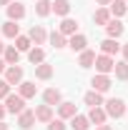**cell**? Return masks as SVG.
<instances>
[{
	"instance_id": "cell-1",
	"label": "cell",
	"mask_w": 128,
	"mask_h": 130,
	"mask_svg": "<svg viewBox=\"0 0 128 130\" xmlns=\"http://www.w3.org/2000/svg\"><path fill=\"white\" fill-rule=\"evenodd\" d=\"M103 105H106V108H103L106 115H111V118H123V115H126V103H123L121 98H111V100L103 103Z\"/></svg>"
},
{
	"instance_id": "cell-2",
	"label": "cell",
	"mask_w": 128,
	"mask_h": 130,
	"mask_svg": "<svg viewBox=\"0 0 128 130\" xmlns=\"http://www.w3.org/2000/svg\"><path fill=\"white\" fill-rule=\"evenodd\" d=\"M5 110H8V113H23V110H25V100H23V98L20 95H13V93H8V98H5Z\"/></svg>"
},
{
	"instance_id": "cell-3",
	"label": "cell",
	"mask_w": 128,
	"mask_h": 130,
	"mask_svg": "<svg viewBox=\"0 0 128 130\" xmlns=\"http://www.w3.org/2000/svg\"><path fill=\"white\" fill-rule=\"evenodd\" d=\"M96 70L100 73V75H108V73H113V65H116V60H113L111 55H96Z\"/></svg>"
},
{
	"instance_id": "cell-4",
	"label": "cell",
	"mask_w": 128,
	"mask_h": 130,
	"mask_svg": "<svg viewBox=\"0 0 128 130\" xmlns=\"http://www.w3.org/2000/svg\"><path fill=\"white\" fill-rule=\"evenodd\" d=\"M3 80L8 83V85H20V83H23V68H18V65H8Z\"/></svg>"
},
{
	"instance_id": "cell-5",
	"label": "cell",
	"mask_w": 128,
	"mask_h": 130,
	"mask_svg": "<svg viewBox=\"0 0 128 130\" xmlns=\"http://www.w3.org/2000/svg\"><path fill=\"white\" fill-rule=\"evenodd\" d=\"M5 10H8V20H23L25 18V5L23 3H18V0H13L10 5H5Z\"/></svg>"
},
{
	"instance_id": "cell-6",
	"label": "cell",
	"mask_w": 128,
	"mask_h": 130,
	"mask_svg": "<svg viewBox=\"0 0 128 130\" xmlns=\"http://www.w3.org/2000/svg\"><path fill=\"white\" fill-rule=\"evenodd\" d=\"M106 32H108V38H116V40H118V38L126 32V25H123L118 18H116V20H108V23H106Z\"/></svg>"
},
{
	"instance_id": "cell-7",
	"label": "cell",
	"mask_w": 128,
	"mask_h": 130,
	"mask_svg": "<svg viewBox=\"0 0 128 130\" xmlns=\"http://www.w3.org/2000/svg\"><path fill=\"white\" fill-rule=\"evenodd\" d=\"M28 38H30V43H35V45H43V43L48 40V32H45L43 25H33L30 32H28Z\"/></svg>"
},
{
	"instance_id": "cell-8",
	"label": "cell",
	"mask_w": 128,
	"mask_h": 130,
	"mask_svg": "<svg viewBox=\"0 0 128 130\" xmlns=\"http://www.w3.org/2000/svg\"><path fill=\"white\" fill-rule=\"evenodd\" d=\"M58 32L65 35V38H68V35H75V32H78V20H73V18H63V23L58 25Z\"/></svg>"
},
{
	"instance_id": "cell-9",
	"label": "cell",
	"mask_w": 128,
	"mask_h": 130,
	"mask_svg": "<svg viewBox=\"0 0 128 130\" xmlns=\"http://www.w3.org/2000/svg\"><path fill=\"white\" fill-rule=\"evenodd\" d=\"M85 45H88V40H85V35H80V32H75V35H70V38H68V48L75 50V53H83Z\"/></svg>"
},
{
	"instance_id": "cell-10",
	"label": "cell",
	"mask_w": 128,
	"mask_h": 130,
	"mask_svg": "<svg viewBox=\"0 0 128 130\" xmlns=\"http://www.w3.org/2000/svg\"><path fill=\"white\" fill-rule=\"evenodd\" d=\"M18 95L23 98V100H28V98H35V93H38V85L35 83H30V80H23L20 85H18Z\"/></svg>"
},
{
	"instance_id": "cell-11",
	"label": "cell",
	"mask_w": 128,
	"mask_h": 130,
	"mask_svg": "<svg viewBox=\"0 0 128 130\" xmlns=\"http://www.w3.org/2000/svg\"><path fill=\"white\" fill-rule=\"evenodd\" d=\"M43 100H45V105L53 108V105H60V103H63V95H60L58 88H48V90L43 93Z\"/></svg>"
},
{
	"instance_id": "cell-12",
	"label": "cell",
	"mask_w": 128,
	"mask_h": 130,
	"mask_svg": "<svg viewBox=\"0 0 128 130\" xmlns=\"http://www.w3.org/2000/svg\"><path fill=\"white\" fill-rule=\"evenodd\" d=\"M91 85H93V90H96V93H106L113 83H111V78H108V75H100V73H98L96 78L91 80Z\"/></svg>"
},
{
	"instance_id": "cell-13",
	"label": "cell",
	"mask_w": 128,
	"mask_h": 130,
	"mask_svg": "<svg viewBox=\"0 0 128 130\" xmlns=\"http://www.w3.org/2000/svg\"><path fill=\"white\" fill-rule=\"evenodd\" d=\"M33 125H35V113H33V110H23V113L18 115V128L30 130Z\"/></svg>"
},
{
	"instance_id": "cell-14",
	"label": "cell",
	"mask_w": 128,
	"mask_h": 130,
	"mask_svg": "<svg viewBox=\"0 0 128 130\" xmlns=\"http://www.w3.org/2000/svg\"><path fill=\"white\" fill-rule=\"evenodd\" d=\"M50 13L65 18L68 13H70V0H53V3H50Z\"/></svg>"
},
{
	"instance_id": "cell-15",
	"label": "cell",
	"mask_w": 128,
	"mask_h": 130,
	"mask_svg": "<svg viewBox=\"0 0 128 130\" xmlns=\"http://www.w3.org/2000/svg\"><path fill=\"white\" fill-rule=\"evenodd\" d=\"M3 60H5V65H18V60H20V50H18L15 45H8V48L3 50Z\"/></svg>"
},
{
	"instance_id": "cell-16",
	"label": "cell",
	"mask_w": 128,
	"mask_h": 130,
	"mask_svg": "<svg viewBox=\"0 0 128 130\" xmlns=\"http://www.w3.org/2000/svg\"><path fill=\"white\" fill-rule=\"evenodd\" d=\"M100 50H103V55H116V53L121 50V43H118L116 38H106V40L100 43Z\"/></svg>"
},
{
	"instance_id": "cell-17",
	"label": "cell",
	"mask_w": 128,
	"mask_h": 130,
	"mask_svg": "<svg viewBox=\"0 0 128 130\" xmlns=\"http://www.w3.org/2000/svg\"><path fill=\"white\" fill-rule=\"evenodd\" d=\"M35 113V120H40V123H50L53 120V108L50 105H40L38 110H33Z\"/></svg>"
},
{
	"instance_id": "cell-18",
	"label": "cell",
	"mask_w": 128,
	"mask_h": 130,
	"mask_svg": "<svg viewBox=\"0 0 128 130\" xmlns=\"http://www.w3.org/2000/svg\"><path fill=\"white\" fill-rule=\"evenodd\" d=\"M85 118H88L91 123H96V125H103L108 115H106V110H103V108H91V113L85 115Z\"/></svg>"
},
{
	"instance_id": "cell-19",
	"label": "cell",
	"mask_w": 128,
	"mask_h": 130,
	"mask_svg": "<svg viewBox=\"0 0 128 130\" xmlns=\"http://www.w3.org/2000/svg\"><path fill=\"white\" fill-rule=\"evenodd\" d=\"M35 78H38V80H50V78H53V65L40 63L35 68Z\"/></svg>"
},
{
	"instance_id": "cell-20",
	"label": "cell",
	"mask_w": 128,
	"mask_h": 130,
	"mask_svg": "<svg viewBox=\"0 0 128 130\" xmlns=\"http://www.w3.org/2000/svg\"><path fill=\"white\" fill-rule=\"evenodd\" d=\"M85 105H91V108H100L103 105V93H96V90H91V93H85Z\"/></svg>"
},
{
	"instance_id": "cell-21",
	"label": "cell",
	"mask_w": 128,
	"mask_h": 130,
	"mask_svg": "<svg viewBox=\"0 0 128 130\" xmlns=\"http://www.w3.org/2000/svg\"><path fill=\"white\" fill-rule=\"evenodd\" d=\"M88 125H91V120H88V118H85V115H73V118H70V128L73 130H88Z\"/></svg>"
},
{
	"instance_id": "cell-22",
	"label": "cell",
	"mask_w": 128,
	"mask_h": 130,
	"mask_svg": "<svg viewBox=\"0 0 128 130\" xmlns=\"http://www.w3.org/2000/svg\"><path fill=\"white\" fill-rule=\"evenodd\" d=\"M93 63H96V53L85 48L83 53H80V58H78V65H80V68H91Z\"/></svg>"
},
{
	"instance_id": "cell-23",
	"label": "cell",
	"mask_w": 128,
	"mask_h": 130,
	"mask_svg": "<svg viewBox=\"0 0 128 130\" xmlns=\"http://www.w3.org/2000/svg\"><path fill=\"white\" fill-rule=\"evenodd\" d=\"M28 60H30L33 65L45 63V50H43V48H33V50H28Z\"/></svg>"
},
{
	"instance_id": "cell-24",
	"label": "cell",
	"mask_w": 128,
	"mask_h": 130,
	"mask_svg": "<svg viewBox=\"0 0 128 130\" xmlns=\"http://www.w3.org/2000/svg\"><path fill=\"white\" fill-rule=\"evenodd\" d=\"M58 115H60V120L73 118V115H75V103H60V105H58Z\"/></svg>"
},
{
	"instance_id": "cell-25",
	"label": "cell",
	"mask_w": 128,
	"mask_h": 130,
	"mask_svg": "<svg viewBox=\"0 0 128 130\" xmlns=\"http://www.w3.org/2000/svg\"><path fill=\"white\" fill-rule=\"evenodd\" d=\"M3 35H5V38H13V40H15L18 35H20V28H18L13 20H8V23L3 25Z\"/></svg>"
},
{
	"instance_id": "cell-26",
	"label": "cell",
	"mask_w": 128,
	"mask_h": 130,
	"mask_svg": "<svg viewBox=\"0 0 128 130\" xmlns=\"http://www.w3.org/2000/svg\"><path fill=\"white\" fill-rule=\"evenodd\" d=\"M50 45H53V48H65V45H68V38L60 35L58 30H53L50 32Z\"/></svg>"
},
{
	"instance_id": "cell-27",
	"label": "cell",
	"mask_w": 128,
	"mask_h": 130,
	"mask_svg": "<svg viewBox=\"0 0 128 130\" xmlns=\"http://www.w3.org/2000/svg\"><path fill=\"white\" fill-rule=\"evenodd\" d=\"M113 73H116L118 80H128V63L126 60H123V63H116L113 65Z\"/></svg>"
},
{
	"instance_id": "cell-28",
	"label": "cell",
	"mask_w": 128,
	"mask_h": 130,
	"mask_svg": "<svg viewBox=\"0 0 128 130\" xmlns=\"http://www.w3.org/2000/svg\"><path fill=\"white\" fill-rule=\"evenodd\" d=\"M126 3H123V0H111V13L116 18H121V15H126Z\"/></svg>"
},
{
	"instance_id": "cell-29",
	"label": "cell",
	"mask_w": 128,
	"mask_h": 130,
	"mask_svg": "<svg viewBox=\"0 0 128 130\" xmlns=\"http://www.w3.org/2000/svg\"><path fill=\"white\" fill-rule=\"evenodd\" d=\"M35 15H40V18L50 15V0H38L35 3Z\"/></svg>"
},
{
	"instance_id": "cell-30",
	"label": "cell",
	"mask_w": 128,
	"mask_h": 130,
	"mask_svg": "<svg viewBox=\"0 0 128 130\" xmlns=\"http://www.w3.org/2000/svg\"><path fill=\"white\" fill-rule=\"evenodd\" d=\"M30 45H33V43H30V38H28V35H18V38H15V48L20 50V53L30 50Z\"/></svg>"
},
{
	"instance_id": "cell-31",
	"label": "cell",
	"mask_w": 128,
	"mask_h": 130,
	"mask_svg": "<svg viewBox=\"0 0 128 130\" xmlns=\"http://www.w3.org/2000/svg\"><path fill=\"white\" fill-rule=\"evenodd\" d=\"M93 20H96L98 25H106V23L111 20V10H106V8H100V10H96V15H93Z\"/></svg>"
},
{
	"instance_id": "cell-32",
	"label": "cell",
	"mask_w": 128,
	"mask_h": 130,
	"mask_svg": "<svg viewBox=\"0 0 128 130\" xmlns=\"http://www.w3.org/2000/svg\"><path fill=\"white\" fill-rule=\"evenodd\" d=\"M48 130H65V123L58 118V120H50L48 123Z\"/></svg>"
},
{
	"instance_id": "cell-33",
	"label": "cell",
	"mask_w": 128,
	"mask_h": 130,
	"mask_svg": "<svg viewBox=\"0 0 128 130\" xmlns=\"http://www.w3.org/2000/svg\"><path fill=\"white\" fill-rule=\"evenodd\" d=\"M8 93H10V85L5 80H0V98H8Z\"/></svg>"
},
{
	"instance_id": "cell-34",
	"label": "cell",
	"mask_w": 128,
	"mask_h": 130,
	"mask_svg": "<svg viewBox=\"0 0 128 130\" xmlns=\"http://www.w3.org/2000/svg\"><path fill=\"white\" fill-rule=\"evenodd\" d=\"M121 50H123V58H126V63H128V43H126V45H121Z\"/></svg>"
},
{
	"instance_id": "cell-35",
	"label": "cell",
	"mask_w": 128,
	"mask_h": 130,
	"mask_svg": "<svg viewBox=\"0 0 128 130\" xmlns=\"http://www.w3.org/2000/svg\"><path fill=\"white\" fill-rule=\"evenodd\" d=\"M3 73H5V60L0 58V75H3Z\"/></svg>"
},
{
	"instance_id": "cell-36",
	"label": "cell",
	"mask_w": 128,
	"mask_h": 130,
	"mask_svg": "<svg viewBox=\"0 0 128 130\" xmlns=\"http://www.w3.org/2000/svg\"><path fill=\"white\" fill-rule=\"evenodd\" d=\"M98 5H111V0H96Z\"/></svg>"
},
{
	"instance_id": "cell-37",
	"label": "cell",
	"mask_w": 128,
	"mask_h": 130,
	"mask_svg": "<svg viewBox=\"0 0 128 130\" xmlns=\"http://www.w3.org/2000/svg\"><path fill=\"white\" fill-rule=\"evenodd\" d=\"M5 113H8V110H5V108H3V105H0V120H3V118H5Z\"/></svg>"
},
{
	"instance_id": "cell-38",
	"label": "cell",
	"mask_w": 128,
	"mask_h": 130,
	"mask_svg": "<svg viewBox=\"0 0 128 130\" xmlns=\"http://www.w3.org/2000/svg\"><path fill=\"white\" fill-rule=\"evenodd\" d=\"M98 130H113L111 125H98Z\"/></svg>"
},
{
	"instance_id": "cell-39",
	"label": "cell",
	"mask_w": 128,
	"mask_h": 130,
	"mask_svg": "<svg viewBox=\"0 0 128 130\" xmlns=\"http://www.w3.org/2000/svg\"><path fill=\"white\" fill-rule=\"evenodd\" d=\"M0 130H10V128H8V125H5V123H3V120H0Z\"/></svg>"
},
{
	"instance_id": "cell-40",
	"label": "cell",
	"mask_w": 128,
	"mask_h": 130,
	"mask_svg": "<svg viewBox=\"0 0 128 130\" xmlns=\"http://www.w3.org/2000/svg\"><path fill=\"white\" fill-rule=\"evenodd\" d=\"M10 3H13V0H0V5H10Z\"/></svg>"
},
{
	"instance_id": "cell-41",
	"label": "cell",
	"mask_w": 128,
	"mask_h": 130,
	"mask_svg": "<svg viewBox=\"0 0 128 130\" xmlns=\"http://www.w3.org/2000/svg\"><path fill=\"white\" fill-rule=\"evenodd\" d=\"M3 50H5V45H3V38H0V55H3Z\"/></svg>"
},
{
	"instance_id": "cell-42",
	"label": "cell",
	"mask_w": 128,
	"mask_h": 130,
	"mask_svg": "<svg viewBox=\"0 0 128 130\" xmlns=\"http://www.w3.org/2000/svg\"><path fill=\"white\" fill-rule=\"evenodd\" d=\"M126 113H128V108H126Z\"/></svg>"
},
{
	"instance_id": "cell-43",
	"label": "cell",
	"mask_w": 128,
	"mask_h": 130,
	"mask_svg": "<svg viewBox=\"0 0 128 130\" xmlns=\"http://www.w3.org/2000/svg\"><path fill=\"white\" fill-rule=\"evenodd\" d=\"M126 8H128V3H126Z\"/></svg>"
}]
</instances>
